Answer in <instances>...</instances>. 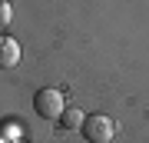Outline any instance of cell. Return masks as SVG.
I'll use <instances>...</instances> for the list:
<instances>
[{"label": "cell", "mask_w": 149, "mask_h": 143, "mask_svg": "<svg viewBox=\"0 0 149 143\" xmlns=\"http://www.w3.org/2000/svg\"><path fill=\"white\" fill-rule=\"evenodd\" d=\"M80 133L86 137V143H113V137H116V123H113L109 113H86Z\"/></svg>", "instance_id": "obj_1"}, {"label": "cell", "mask_w": 149, "mask_h": 143, "mask_svg": "<svg viewBox=\"0 0 149 143\" xmlns=\"http://www.w3.org/2000/svg\"><path fill=\"white\" fill-rule=\"evenodd\" d=\"M33 110H37V117L43 120H60L66 110V97L56 90V87H43V90L33 93Z\"/></svg>", "instance_id": "obj_2"}, {"label": "cell", "mask_w": 149, "mask_h": 143, "mask_svg": "<svg viewBox=\"0 0 149 143\" xmlns=\"http://www.w3.org/2000/svg\"><path fill=\"white\" fill-rule=\"evenodd\" d=\"M23 50L20 43H17L13 37H0V70H13L17 63H20Z\"/></svg>", "instance_id": "obj_3"}, {"label": "cell", "mask_w": 149, "mask_h": 143, "mask_svg": "<svg viewBox=\"0 0 149 143\" xmlns=\"http://www.w3.org/2000/svg\"><path fill=\"white\" fill-rule=\"evenodd\" d=\"M0 140L3 143H20L23 140V127H20L17 117H3L0 120Z\"/></svg>", "instance_id": "obj_4"}, {"label": "cell", "mask_w": 149, "mask_h": 143, "mask_svg": "<svg viewBox=\"0 0 149 143\" xmlns=\"http://www.w3.org/2000/svg\"><path fill=\"white\" fill-rule=\"evenodd\" d=\"M83 120H86V113H83V110H76V106H70V110H63V117H60L56 123H60L63 130L73 133V130H80V127H83Z\"/></svg>", "instance_id": "obj_5"}, {"label": "cell", "mask_w": 149, "mask_h": 143, "mask_svg": "<svg viewBox=\"0 0 149 143\" xmlns=\"http://www.w3.org/2000/svg\"><path fill=\"white\" fill-rule=\"evenodd\" d=\"M7 20H10V7H7V4H3V0H0V27H3Z\"/></svg>", "instance_id": "obj_6"}, {"label": "cell", "mask_w": 149, "mask_h": 143, "mask_svg": "<svg viewBox=\"0 0 149 143\" xmlns=\"http://www.w3.org/2000/svg\"><path fill=\"white\" fill-rule=\"evenodd\" d=\"M20 143H27V140H20Z\"/></svg>", "instance_id": "obj_7"}, {"label": "cell", "mask_w": 149, "mask_h": 143, "mask_svg": "<svg viewBox=\"0 0 149 143\" xmlns=\"http://www.w3.org/2000/svg\"><path fill=\"white\" fill-rule=\"evenodd\" d=\"M0 143H3V140H0Z\"/></svg>", "instance_id": "obj_8"}]
</instances>
